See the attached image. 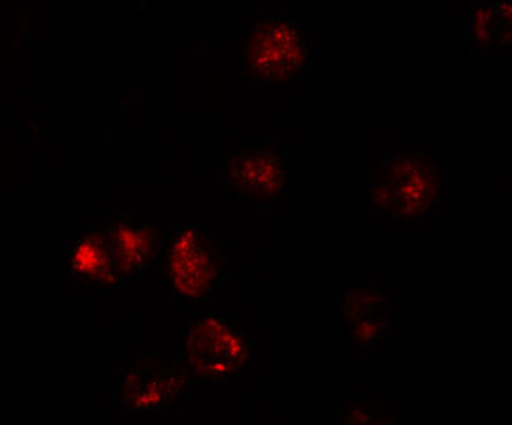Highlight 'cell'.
Masks as SVG:
<instances>
[{
  "label": "cell",
  "instance_id": "cell-10",
  "mask_svg": "<svg viewBox=\"0 0 512 425\" xmlns=\"http://www.w3.org/2000/svg\"><path fill=\"white\" fill-rule=\"evenodd\" d=\"M470 16H472V32L479 43H491V41L505 43L504 39L500 38V31H504V34L511 32L509 29L511 27L509 25V18H511L509 2H502L495 6L475 4V9Z\"/></svg>",
  "mask_w": 512,
  "mask_h": 425
},
{
  "label": "cell",
  "instance_id": "cell-4",
  "mask_svg": "<svg viewBox=\"0 0 512 425\" xmlns=\"http://www.w3.org/2000/svg\"><path fill=\"white\" fill-rule=\"evenodd\" d=\"M254 351V335L231 325L224 316L208 314L187 321L185 358L197 378L233 379L250 364Z\"/></svg>",
  "mask_w": 512,
  "mask_h": 425
},
{
  "label": "cell",
  "instance_id": "cell-9",
  "mask_svg": "<svg viewBox=\"0 0 512 425\" xmlns=\"http://www.w3.org/2000/svg\"><path fill=\"white\" fill-rule=\"evenodd\" d=\"M66 271L73 280L93 291H107L121 284L116 259L103 227H80L71 232Z\"/></svg>",
  "mask_w": 512,
  "mask_h": 425
},
{
  "label": "cell",
  "instance_id": "cell-5",
  "mask_svg": "<svg viewBox=\"0 0 512 425\" xmlns=\"http://www.w3.org/2000/svg\"><path fill=\"white\" fill-rule=\"evenodd\" d=\"M187 385V365L176 358H137L119 374L117 397L123 410H162L181 401Z\"/></svg>",
  "mask_w": 512,
  "mask_h": 425
},
{
  "label": "cell",
  "instance_id": "cell-7",
  "mask_svg": "<svg viewBox=\"0 0 512 425\" xmlns=\"http://www.w3.org/2000/svg\"><path fill=\"white\" fill-rule=\"evenodd\" d=\"M341 317L358 351L385 339L396 323L392 296L378 284L346 287L341 293Z\"/></svg>",
  "mask_w": 512,
  "mask_h": 425
},
{
  "label": "cell",
  "instance_id": "cell-8",
  "mask_svg": "<svg viewBox=\"0 0 512 425\" xmlns=\"http://www.w3.org/2000/svg\"><path fill=\"white\" fill-rule=\"evenodd\" d=\"M286 179V155L275 144L247 147L229 158V186L241 199H272Z\"/></svg>",
  "mask_w": 512,
  "mask_h": 425
},
{
  "label": "cell",
  "instance_id": "cell-11",
  "mask_svg": "<svg viewBox=\"0 0 512 425\" xmlns=\"http://www.w3.org/2000/svg\"><path fill=\"white\" fill-rule=\"evenodd\" d=\"M342 425H399L396 413L374 399H348L342 404Z\"/></svg>",
  "mask_w": 512,
  "mask_h": 425
},
{
  "label": "cell",
  "instance_id": "cell-1",
  "mask_svg": "<svg viewBox=\"0 0 512 425\" xmlns=\"http://www.w3.org/2000/svg\"><path fill=\"white\" fill-rule=\"evenodd\" d=\"M442 162L422 149H403L383 162L369 201L387 220L419 224L435 209L442 188Z\"/></svg>",
  "mask_w": 512,
  "mask_h": 425
},
{
  "label": "cell",
  "instance_id": "cell-2",
  "mask_svg": "<svg viewBox=\"0 0 512 425\" xmlns=\"http://www.w3.org/2000/svg\"><path fill=\"white\" fill-rule=\"evenodd\" d=\"M311 43L300 22L289 15H263L241 38L245 75L259 84L295 80L309 61Z\"/></svg>",
  "mask_w": 512,
  "mask_h": 425
},
{
  "label": "cell",
  "instance_id": "cell-6",
  "mask_svg": "<svg viewBox=\"0 0 512 425\" xmlns=\"http://www.w3.org/2000/svg\"><path fill=\"white\" fill-rule=\"evenodd\" d=\"M116 259L121 284L140 279L163 254L165 232L139 213H114L101 220Z\"/></svg>",
  "mask_w": 512,
  "mask_h": 425
},
{
  "label": "cell",
  "instance_id": "cell-3",
  "mask_svg": "<svg viewBox=\"0 0 512 425\" xmlns=\"http://www.w3.org/2000/svg\"><path fill=\"white\" fill-rule=\"evenodd\" d=\"M163 255L172 293L185 302H201L225 279V247L204 227H179L165 232Z\"/></svg>",
  "mask_w": 512,
  "mask_h": 425
}]
</instances>
